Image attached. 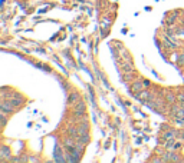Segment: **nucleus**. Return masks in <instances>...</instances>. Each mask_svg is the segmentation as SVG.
I'll list each match as a JSON object with an SVG mask.
<instances>
[{"mask_svg":"<svg viewBox=\"0 0 184 163\" xmlns=\"http://www.w3.org/2000/svg\"><path fill=\"white\" fill-rule=\"evenodd\" d=\"M176 36H177V39H180V40L184 39V26L183 27H176Z\"/></svg>","mask_w":184,"mask_h":163,"instance_id":"nucleus-17","label":"nucleus"},{"mask_svg":"<svg viewBox=\"0 0 184 163\" xmlns=\"http://www.w3.org/2000/svg\"><path fill=\"white\" fill-rule=\"evenodd\" d=\"M27 162H39V159H38V157H29Z\"/></svg>","mask_w":184,"mask_h":163,"instance_id":"nucleus-24","label":"nucleus"},{"mask_svg":"<svg viewBox=\"0 0 184 163\" xmlns=\"http://www.w3.org/2000/svg\"><path fill=\"white\" fill-rule=\"evenodd\" d=\"M81 100V95H79L78 92H71L69 93V96H68V104L69 106H73V104H76Z\"/></svg>","mask_w":184,"mask_h":163,"instance_id":"nucleus-10","label":"nucleus"},{"mask_svg":"<svg viewBox=\"0 0 184 163\" xmlns=\"http://www.w3.org/2000/svg\"><path fill=\"white\" fill-rule=\"evenodd\" d=\"M171 162H183V159L180 157V155H178L177 152L173 150V153H171Z\"/></svg>","mask_w":184,"mask_h":163,"instance_id":"nucleus-18","label":"nucleus"},{"mask_svg":"<svg viewBox=\"0 0 184 163\" xmlns=\"http://www.w3.org/2000/svg\"><path fill=\"white\" fill-rule=\"evenodd\" d=\"M12 159V150L7 144H2L0 147V162H10Z\"/></svg>","mask_w":184,"mask_h":163,"instance_id":"nucleus-3","label":"nucleus"},{"mask_svg":"<svg viewBox=\"0 0 184 163\" xmlns=\"http://www.w3.org/2000/svg\"><path fill=\"white\" fill-rule=\"evenodd\" d=\"M121 69H122V72L125 73H131V72H135V69H134V66L131 65V62L130 63H122V66H121Z\"/></svg>","mask_w":184,"mask_h":163,"instance_id":"nucleus-13","label":"nucleus"},{"mask_svg":"<svg viewBox=\"0 0 184 163\" xmlns=\"http://www.w3.org/2000/svg\"><path fill=\"white\" fill-rule=\"evenodd\" d=\"M180 147H181V143H176V150L180 149Z\"/></svg>","mask_w":184,"mask_h":163,"instance_id":"nucleus-25","label":"nucleus"},{"mask_svg":"<svg viewBox=\"0 0 184 163\" xmlns=\"http://www.w3.org/2000/svg\"><path fill=\"white\" fill-rule=\"evenodd\" d=\"M183 162H184V159H183Z\"/></svg>","mask_w":184,"mask_h":163,"instance_id":"nucleus-28","label":"nucleus"},{"mask_svg":"<svg viewBox=\"0 0 184 163\" xmlns=\"http://www.w3.org/2000/svg\"><path fill=\"white\" fill-rule=\"evenodd\" d=\"M164 99H165V103L167 104H174L177 102V95H174L173 92H167Z\"/></svg>","mask_w":184,"mask_h":163,"instance_id":"nucleus-12","label":"nucleus"},{"mask_svg":"<svg viewBox=\"0 0 184 163\" xmlns=\"http://www.w3.org/2000/svg\"><path fill=\"white\" fill-rule=\"evenodd\" d=\"M29 160V157H23V156H14L10 159V162L13 163H22V162H27Z\"/></svg>","mask_w":184,"mask_h":163,"instance_id":"nucleus-16","label":"nucleus"},{"mask_svg":"<svg viewBox=\"0 0 184 163\" xmlns=\"http://www.w3.org/2000/svg\"><path fill=\"white\" fill-rule=\"evenodd\" d=\"M143 83H144V87H145V89H148V87L151 86V82H150V80H143Z\"/></svg>","mask_w":184,"mask_h":163,"instance_id":"nucleus-23","label":"nucleus"},{"mask_svg":"<svg viewBox=\"0 0 184 163\" xmlns=\"http://www.w3.org/2000/svg\"><path fill=\"white\" fill-rule=\"evenodd\" d=\"M76 140H78V142H81V143H84V144H88V143H89V140H91V136H89V133H85V135H79Z\"/></svg>","mask_w":184,"mask_h":163,"instance_id":"nucleus-14","label":"nucleus"},{"mask_svg":"<svg viewBox=\"0 0 184 163\" xmlns=\"http://www.w3.org/2000/svg\"><path fill=\"white\" fill-rule=\"evenodd\" d=\"M145 87H144V83H143V80H140V79H137V80H134L132 82V85H131V92H132V95L135 96L137 93H140L141 90H144Z\"/></svg>","mask_w":184,"mask_h":163,"instance_id":"nucleus-8","label":"nucleus"},{"mask_svg":"<svg viewBox=\"0 0 184 163\" xmlns=\"http://www.w3.org/2000/svg\"><path fill=\"white\" fill-rule=\"evenodd\" d=\"M7 100H10L12 103H13V106L17 109V107H20V106H23V104L26 103V98L25 96H22L20 93H17L16 92V95H14L13 98H10V99H7Z\"/></svg>","mask_w":184,"mask_h":163,"instance_id":"nucleus-5","label":"nucleus"},{"mask_svg":"<svg viewBox=\"0 0 184 163\" xmlns=\"http://www.w3.org/2000/svg\"><path fill=\"white\" fill-rule=\"evenodd\" d=\"M177 65L180 67H184V52L178 53V57H177Z\"/></svg>","mask_w":184,"mask_h":163,"instance_id":"nucleus-19","label":"nucleus"},{"mask_svg":"<svg viewBox=\"0 0 184 163\" xmlns=\"http://www.w3.org/2000/svg\"><path fill=\"white\" fill-rule=\"evenodd\" d=\"M178 136V132L174 130V129H168V130H165L164 133H163V140H171V139H176V137Z\"/></svg>","mask_w":184,"mask_h":163,"instance_id":"nucleus-11","label":"nucleus"},{"mask_svg":"<svg viewBox=\"0 0 184 163\" xmlns=\"http://www.w3.org/2000/svg\"><path fill=\"white\" fill-rule=\"evenodd\" d=\"M178 136L181 137V139H184V130H183V132H181V133H178Z\"/></svg>","mask_w":184,"mask_h":163,"instance_id":"nucleus-26","label":"nucleus"},{"mask_svg":"<svg viewBox=\"0 0 184 163\" xmlns=\"http://www.w3.org/2000/svg\"><path fill=\"white\" fill-rule=\"evenodd\" d=\"M180 16H181V12H180V10H174V12H171V13L167 14L165 23H167V25H176L177 17H180Z\"/></svg>","mask_w":184,"mask_h":163,"instance_id":"nucleus-9","label":"nucleus"},{"mask_svg":"<svg viewBox=\"0 0 184 163\" xmlns=\"http://www.w3.org/2000/svg\"><path fill=\"white\" fill-rule=\"evenodd\" d=\"M173 118H174V119H176V118L183 119L184 118V107H183V106H181V107H180V109H178V110L174 113V116H173Z\"/></svg>","mask_w":184,"mask_h":163,"instance_id":"nucleus-20","label":"nucleus"},{"mask_svg":"<svg viewBox=\"0 0 184 163\" xmlns=\"http://www.w3.org/2000/svg\"><path fill=\"white\" fill-rule=\"evenodd\" d=\"M181 25H183V26H184V19H181Z\"/></svg>","mask_w":184,"mask_h":163,"instance_id":"nucleus-27","label":"nucleus"},{"mask_svg":"<svg viewBox=\"0 0 184 163\" xmlns=\"http://www.w3.org/2000/svg\"><path fill=\"white\" fill-rule=\"evenodd\" d=\"M0 112H3V113H7V115H12L13 112H16V107L13 106V103L10 102V100H2V104H0Z\"/></svg>","mask_w":184,"mask_h":163,"instance_id":"nucleus-4","label":"nucleus"},{"mask_svg":"<svg viewBox=\"0 0 184 163\" xmlns=\"http://www.w3.org/2000/svg\"><path fill=\"white\" fill-rule=\"evenodd\" d=\"M72 116H73V119H75V123L76 124H78V122L81 120V118H85L86 116V104L82 99H81L76 104H73Z\"/></svg>","mask_w":184,"mask_h":163,"instance_id":"nucleus-1","label":"nucleus"},{"mask_svg":"<svg viewBox=\"0 0 184 163\" xmlns=\"http://www.w3.org/2000/svg\"><path fill=\"white\" fill-rule=\"evenodd\" d=\"M0 115H2V127H5L7 123V113H3V112H0Z\"/></svg>","mask_w":184,"mask_h":163,"instance_id":"nucleus-21","label":"nucleus"},{"mask_svg":"<svg viewBox=\"0 0 184 163\" xmlns=\"http://www.w3.org/2000/svg\"><path fill=\"white\" fill-rule=\"evenodd\" d=\"M165 150H176V139H171V140H167V143L164 144Z\"/></svg>","mask_w":184,"mask_h":163,"instance_id":"nucleus-15","label":"nucleus"},{"mask_svg":"<svg viewBox=\"0 0 184 163\" xmlns=\"http://www.w3.org/2000/svg\"><path fill=\"white\" fill-rule=\"evenodd\" d=\"M151 162L152 163H161V162H163V157H152Z\"/></svg>","mask_w":184,"mask_h":163,"instance_id":"nucleus-22","label":"nucleus"},{"mask_svg":"<svg viewBox=\"0 0 184 163\" xmlns=\"http://www.w3.org/2000/svg\"><path fill=\"white\" fill-rule=\"evenodd\" d=\"M76 143H78V140H76L75 137L69 136V135L62 139V147L65 149V152H72V150L75 149Z\"/></svg>","mask_w":184,"mask_h":163,"instance_id":"nucleus-2","label":"nucleus"},{"mask_svg":"<svg viewBox=\"0 0 184 163\" xmlns=\"http://www.w3.org/2000/svg\"><path fill=\"white\" fill-rule=\"evenodd\" d=\"M135 98L140 99L141 102H144V103H147V102H150V100H152V99H154V96H152V93H150V90H147V89H144V90H141L140 93H137V95H135Z\"/></svg>","mask_w":184,"mask_h":163,"instance_id":"nucleus-7","label":"nucleus"},{"mask_svg":"<svg viewBox=\"0 0 184 163\" xmlns=\"http://www.w3.org/2000/svg\"><path fill=\"white\" fill-rule=\"evenodd\" d=\"M78 133L79 135H85V133H89V122L86 116L84 119H81L78 122Z\"/></svg>","mask_w":184,"mask_h":163,"instance_id":"nucleus-6","label":"nucleus"}]
</instances>
